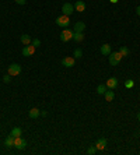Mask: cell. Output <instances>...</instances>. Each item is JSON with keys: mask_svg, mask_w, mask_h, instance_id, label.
I'll list each match as a JSON object with an SVG mask.
<instances>
[{"mask_svg": "<svg viewBox=\"0 0 140 155\" xmlns=\"http://www.w3.org/2000/svg\"><path fill=\"white\" fill-rule=\"evenodd\" d=\"M56 24H58L59 27H62V28H67L70 25V17L62 14V16H59L56 18Z\"/></svg>", "mask_w": 140, "mask_h": 155, "instance_id": "6da1fadb", "label": "cell"}, {"mask_svg": "<svg viewBox=\"0 0 140 155\" xmlns=\"http://www.w3.org/2000/svg\"><path fill=\"white\" fill-rule=\"evenodd\" d=\"M122 60V54L119 53V52H111L109 53V64L111 66H116V64H119V62Z\"/></svg>", "mask_w": 140, "mask_h": 155, "instance_id": "7a4b0ae2", "label": "cell"}, {"mask_svg": "<svg viewBox=\"0 0 140 155\" xmlns=\"http://www.w3.org/2000/svg\"><path fill=\"white\" fill-rule=\"evenodd\" d=\"M20 73H21V66H20V64L14 63V64H10V66H8V74H10L11 77H16Z\"/></svg>", "mask_w": 140, "mask_h": 155, "instance_id": "3957f363", "label": "cell"}, {"mask_svg": "<svg viewBox=\"0 0 140 155\" xmlns=\"http://www.w3.org/2000/svg\"><path fill=\"white\" fill-rule=\"evenodd\" d=\"M62 11H63V14L64 16H71L73 14V11H74V6L71 4V3H64L62 6Z\"/></svg>", "mask_w": 140, "mask_h": 155, "instance_id": "277c9868", "label": "cell"}, {"mask_svg": "<svg viewBox=\"0 0 140 155\" xmlns=\"http://www.w3.org/2000/svg\"><path fill=\"white\" fill-rule=\"evenodd\" d=\"M14 147H16L17 149H24V148L27 147V141L24 138H21V136H20V137H16V138H14Z\"/></svg>", "mask_w": 140, "mask_h": 155, "instance_id": "5b68a950", "label": "cell"}, {"mask_svg": "<svg viewBox=\"0 0 140 155\" xmlns=\"http://www.w3.org/2000/svg\"><path fill=\"white\" fill-rule=\"evenodd\" d=\"M73 34H74V32L69 31V30L62 31V34H60V41H62V42H69L70 39H73Z\"/></svg>", "mask_w": 140, "mask_h": 155, "instance_id": "8992f818", "label": "cell"}, {"mask_svg": "<svg viewBox=\"0 0 140 155\" xmlns=\"http://www.w3.org/2000/svg\"><path fill=\"white\" fill-rule=\"evenodd\" d=\"M74 63H76V60H74V57H71V56H66V57L62 59V64L64 67H73Z\"/></svg>", "mask_w": 140, "mask_h": 155, "instance_id": "52a82bcc", "label": "cell"}, {"mask_svg": "<svg viewBox=\"0 0 140 155\" xmlns=\"http://www.w3.org/2000/svg\"><path fill=\"white\" fill-rule=\"evenodd\" d=\"M35 49H37V48L34 46V45H27V46H24V49H23V54L24 56H32V54L35 53Z\"/></svg>", "mask_w": 140, "mask_h": 155, "instance_id": "ba28073f", "label": "cell"}, {"mask_svg": "<svg viewBox=\"0 0 140 155\" xmlns=\"http://www.w3.org/2000/svg\"><path fill=\"white\" fill-rule=\"evenodd\" d=\"M107 147V140L105 138H100L97 140V143H95V148L98 149V151H104Z\"/></svg>", "mask_w": 140, "mask_h": 155, "instance_id": "9c48e42d", "label": "cell"}, {"mask_svg": "<svg viewBox=\"0 0 140 155\" xmlns=\"http://www.w3.org/2000/svg\"><path fill=\"white\" fill-rule=\"evenodd\" d=\"M107 87H108L109 90H115V88L118 87V78H115V77L108 78V81H107Z\"/></svg>", "mask_w": 140, "mask_h": 155, "instance_id": "30bf717a", "label": "cell"}, {"mask_svg": "<svg viewBox=\"0 0 140 155\" xmlns=\"http://www.w3.org/2000/svg\"><path fill=\"white\" fill-rule=\"evenodd\" d=\"M74 10H76V11H80V13H83V11L86 10V3H84V1H81V0H77V1H76V4H74Z\"/></svg>", "mask_w": 140, "mask_h": 155, "instance_id": "8fae6325", "label": "cell"}, {"mask_svg": "<svg viewBox=\"0 0 140 155\" xmlns=\"http://www.w3.org/2000/svg\"><path fill=\"white\" fill-rule=\"evenodd\" d=\"M4 145L7 148L14 147V137H13L11 134H8L7 137H6V140H4Z\"/></svg>", "mask_w": 140, "mask_h": 155, "instance_id": "7c38bea8", "label": "cell"}, {"mask_svg": "<svg viewBox=\"0 0 140 155\" xmlns=\"http://www.w3.org/2000/svg\"><path fill=\"white\" fill-rule=\"evenodd\" d=\"M84 30H86V24L83 21H77L74 24V32H83Z\"/></svg>", "mask_w": 140, "mask_h": 155, "instance_id": "4fadbf2b", "label": "cell"}, {"mask_svg": "<svg viewBox=\"0 0 140 155\" xmlns=\"http://www.w3.org/2000/svg\"><path fill=\"white\" fill-rule=\"evenodd\" d=\"M104 96H105V101H114V98H115V92L112 91V90H107L105 91V94H104Z\"/></svg>", "mask_w": 140, "mask_h": 155, "instance_id": "5bb4252c", "label": "cell"}, {"mask_svg": "<svg viewBox=\"0 0 140 155\" xmlns=\"http://www.w3.org/2000/svg\"><path fill=\"white\" fill-rule=\"evenodd\" d=\"M101 53L104 54V56H109V53H111V45H108V43H104V45H101Z\"/></svg>", "mask_w": 140, "mask_h": 155, "instance_id": "9a60e30c", "label": "cell"}, {"mask_svg": "<svg viewBox=\"0 0 140 155\" xmlns=\"http://www.w3.org/2000/svg\"><path fill=\"white\" fill-rule=\"evenodd\" d=\"M39 115H41V110H39V109H37V108L30 109V112H28V116L31 117V119H37Z\"/></svg>", "mask_w": 140, "mask_h": 155, "instance_id": "2e32d148", "label": "cell"}, {"mask_svg": "<svg viewBox=\"0 0 140 155\" xmlns=\"http://www.w3.org/2000/svg\"><path fill=\"white\" fill-rule=\"evenodd\" d=\"M21 42H23V45H31V37L30 35H27V34H23L21 35Z\"/></svg>", "mask_w": 140, "mask_h": 155, "instance_id": "e0dca14e", "label": "cell"}, {"mask_svg": "<svg viewBox=\"0 0 140 155\" xmlns=\"http://www.w3.org/2000/svg\"><path fill=\"white\" fill-rule=\"evenodd\" d=\"M10 134L16 138V137H20V136L23 134V130H21L20 127H13V130H11V133H10Z\"/></svg>", "mask_w": 140, "mask_h": 155, "instance_id": "ac0fdd59", "label": "cell"}, {"mask_svg": "<svg viewBox=\"0 0 140 155\" xmlns=\"http://www.w3.org/2000/svg\"><path fill=\"white\" fill-rule=\"evenodd\" d=\"M73 39H74L76 42H81V41L84 39V34H83V32H74V34H73Z\"/></svg>", "mask_w": 140, "mask_h": 155, "instance_id": "d6986e66", "label": "cell"}, {"mask_svg": "<svg viewBox=\"0 0 140 155\" xmlns=\"http://www.w3.org/2000/svg\"><path fill=\"white\" fill-rule=\"evenodd\" d=\"M119 53L122 54V57H125V56H129L130 52H129V49H128L126 46H122L121 49H119Z\"/></svg>", "mask_w": 140, "mask_h": 155, "instance_id": "ffe728a7", "label": "cell"}, {"mask_svg": "<svg viewBox=\"0 0 140 155\" xmlns=\"http://www.w3.org/2000/svg\"><path fill=\"white\" fill-rule=\"evenodd\" d=\"M105 91H107V85H98L97 87V92L100 94V95H104V94H105Z\"/></svg>", "mask_w": 140, "mask_h": 155, "instance_id": "44dd1931", "label": "cell"}, {"mask_svg": "<svg viewBox=\"0 0 140 155\" xmlns=\"http://www.w3.org/2000/svg\"><path fill=\"white\" fill-rule=\"evenodd\" d=\"M81 56H83V50H81V49H76L74 53H73V57H74V59H80Z\"/></svg>", "mask_w": 140, "mask_h": 155, "instance_id": "7402d4cb", "label": "cell"}, {"mask_svg": "<svg viewBox=\"0 0 140 155\" xmlns=\"http://www.w3.org/2000/svg\"><path fill=\"white\" fill-rule=\"evenodd\" d=\"M31 45H34L35 48H38V46H41V41H39L38 38H35V39H32L31 41Z\"/></svg>", "mask_w": 140, "mask_h": 155, "instance_id": "603a6c76", "label": "cell"}, {"mask_svg": "<svg viewBox=\"0 0 140 155\" xmlns=\"http://www.w3.org/2000/svg\"><path fill=\"white\" fill-rule=\"evenodd\" d=\"M125 85H126V88H132V87L134 85V81H133V80H128V81L125 83Z\"/></svg>", "mask_w": 140, "mask_h": 155, "instance_id": "cb8c5ba5", "label": "cell"}, {"mask_svg": "<svg viewBox=\"0 0 140 155\" xmlns=\"http://www.w3.org/2000/svg\"><path fill=\"white\" fill-rule=\"evenodd\" d=\"M95 151H97V148H95V147H90V148H88V151H87V154H88V155H94V154H95Z\"/></svg>", "mask_w": 140, "mask_h": 155, "instance_id": "d4e9b609", "label": "cell"}, {"mask_svg": "<svg viewBox=\"0 0 140 155\" xmlns=\"http://www.w3.org/2000/svg\"><path fill=\"white\" fill-rule=\"evenodd\" d=\"M3 81H4L6 84H8V83L11 81V76H10V74H7V76H4V77H3Z\"/></svg>", "mask_w": 140, "mask_h": 155, "instance_id": "484cf974", "label": "cell"}, {"mask_svg": "<svg viewBox=\"0 0 140 155\" xmlns=\"http://www.w3.org/2000/svg\"><path fill=\"white\" fill-rule=\"evenodd\" d=\"M14 1H16L17 4H25L27 3V0H14Z\"/></svg>", "mask_w": 140, "mask_h": 155, "instance_id": "4316f807", "label": "cell"}, {"mask_svg": "<svg viewBox=\"0 0 140 155\" xmlns=\"http://www.w3.org/2000/svg\"><path fill=\"white\" fill-rule=\"evenodd\" d=\"M41 115H42V116H46L48 112H46V110H41Z\"/></svg>", "mask_w": 140, "mask_h": 155, "instance_id": "83f0119b", "label": "cell"}, {"mask_svg": "<svg viewBox=\"0 0 140 155\" xmlns=\"http://www.w3.org/2000/svg\"><path fill=\"white\" fill-rule=\"evenodd\" d=\"M136 13H137V16H140V6H137V8H136Z\"/></svg>", "mask_w": 140, "mask_h": 155, "instance_id": "f1b7e54d", "label": "cell"}, {"mask_svg": "<svg viewBox=\"0 0 140 155\" xmlns=\"http://www.w3.org/2000/svg\"><path fill=\"white\" fill-rule=\"evenodd\" d=\"M109 1H111V3H115V4H116V3L119 1V0H109Z\"/></svg>", "mask_w": 140, "mask_h": 155, "instance_id": "f546056e", "label": "cell"}, {"mask_svg": "<svg viewBox=\"0 0 140 155\" xmlns=\"http://www.w3.org/2000/svg\"><path fill=\"white\" fill-rule=\"evenodd\" d=\"M137 119H139V120H140V112H139V113H137Z\"/></svg>", "mask_w": 140, "mask_h": 155, "instance_id": "4dcf8cb0", "label": "cell"}, {"mask_svg": "<svg viewBox=\"0 0 140 155\" xmlns=\"http://www.w3.org/2000/svg\"><path fill=\"white\" fill-rule=\"evenodd\" d=\"M139 134H140V132H139Z\"/></svg>", "mask_w": 140, "mask_h": 155, "instance_id": "1f68e13d", "label": "cell"}]
</instances>
